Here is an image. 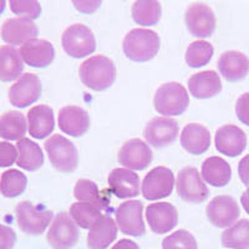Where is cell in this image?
I'll use <instances>...</instances> for the list:
<instances>
[{"label": "cell", "instance_id": "1", "mask_svg": "<svg viewBox=\"0 0 249 249\" xmlns=\"http://www.w3.org/2000/svg\"><path fill=\"white\" fill-rule=\"evenodd\" d=\"M79 76L86 88L93 91H104L111 88L116 80V68L110 57L95 55L82 62Z\"/></svg>", "mask_w": 249, "mask_h": 249}, {"label": "cell", "instance_id": "2", "mask_svg": "<svg viewBox=\"0 0 249 249\" xmlns=\"http://www.w3.org/2000/svg\"><path fill=\"white\" fill-rule=\"evenodd\" d=\"M161 40L157 33L148 29H132L124 36L122 49L124 55L132 61L146 62L157 55Z\"/></svg>", "mask_w": 249, "mask_h": 249}, {"label": "cell", "instance_id": "3", "mask_svg": "<svg viewBox=\"0 0 249 249\" xmlns=\"http://www.w3.org/2000/svg\"><path fill=\"white\" fill-rule=\"evenodd\" d=\"M153 105L161 115L178 116L190 105V96L186 89L178 82H166L156 91Z\"/></svg>", "mask_w": 249, "mask_h": 249}, {"label": "cell", "instance_id": "4", "mask_svg": "<svg viewBox=\"0 0 249 249\" xmlns=\"http://www.w3.org/2000/svg\"><path fill=\"white\" fill-rule=\"evenodd\" d=\"M51 164L64 173L74 172L79 164V152L70 140L61 135H53L44 143Z\"/></svg>", "mask_w": 249, "mask_h": 249}, {"label": "cell", "instance_id": "5", "mask_svg": "<svg viewBox=\"0 0 249 249\" xmlns=\"http://www.w3.org/2000/svg\"><path fill=\"white\" fill-rule=\"evenodd\" d=\"M15 215L20 231L29 235L43 234L53 221V212L23 201L15 207Z\"/></svg>", "mask_w": 249, "mask_h": 249}, {"label": "cell", "instance_id": "6", "mask_svg": "<svg viewBox=\"0 0 249 249\" xmlns=\"http://www.w3.org/2000/svg\"><path fill=\"white\" fill-rule=\"evenodd\" d=\"M62 49L66 54L75 59H81L91 55L96 49L95 35L84 24L70 25L62 33Z\"/></svg>", "mask_w": 249, "mask_h": 249}, {"label": "cell", "instance_id": "7", "mask_svg": "<svg viewBox=\"0 0 249 249\" xmlns=\"http://www.w3.org/2000/svg\"><path fill=\"white\" fill-rule=\"evenodd\" d=\"M80 231L68 212L55 215L46 234L49 244L54 249H70L79 242Z\"/></svg>", "mask_w": 249, "mask_h": 249}, {"label": "cell", "instance_id": "8", "mask_svg": "<svg viewBox=\"0 0 249 249\" xmlns=\"http://www.w3.org/2000/svg\"><path fill=\"white\" fill-rule=\"evenodd\" d=\"M176 188L179 198L188 203H202L208 198L210 191L195 167H186L177 175Z\"/></svg>", "mask_w": 249, "mask_h": 249}, {"label": "cell", "instance_id": "9", "mask_svg": "<svg viewBox=\"0 0 249 249\" xmlns=\"http://www.w3.org/2000/svg\"><path fill=\"white\" fill-rule=\"evenodd\" d=\"M175 187V176L167 167H155L144 176L142 181V195L147 201L166 198Z\"/></svg>", "mask_w": 249, "mask_h": 249}, {"label": "cell", "instance_id": "10", "mask_svg": "<svg viewBox=\"0 0 249 249\" xmlns=\"http://www.w3.org/2000/svg\"><path fill=\"white\" fill-rule=\"evenodd\" d=\"M184 21L188 31L193 36L210 37L214 33L215 18L214 13L207 4L193 3L191 4L184 14Z\"/></svg>", "mask_w": 249, "mask_h": 249}, {"label": "cell", "instance_id": "11", "mask_svg": "<svg viewBox=\"0 0 249 249\" xmlns=\"http://www.w3.org/2000/svg\"><path fill=\"white\" fill-rule=\"evenodd\" d=\"M116 223L124 234L141 237L146 233L143 221V204L140 201H127L115 211Z\"/></svg>", "mask_w": 249, "mask_h": 249}, {"label": "cell", "instance_id": "12", "mask_svg": "<svg viewBox=\"0 0 249 249\" xmlns=\"http://www.w3.org/2000/svg\"><path fill=\"white\" fill-rule=\"evenodd\" d=\"M41 81L35 74L26 72L21 75L9 89V101L19 108L28 107L39 100L41 95Z\"/></svg>", "mask_w": 249, "mask_h": 249}, {"label": "cell", "instance_id": "13", "mask_svg": "<svg viewBox=\"0 0 249 249\" xmlns=\"http://www.w3.org/2000/svg\"><path fill=\"white\" fill-rule=\"evenodd\" d=\"M206 213L213 226L226 228L235 223L241 214V210L231 196H217L208 203Z\"/></svg>", "mask_w": 249, "mask_h": 249}, {"label": "cell", "instance_id": "14", "mask_svg": "<svg viewBox=\"0 0 249 249\" xmlns=\"http://www.w3.org/2000/svg\"><path fill=\"white\" fill-rule=\"evenodd\" d=\"M153 159L152 150L144 141L131 139L122 144L119 152V162L131 171H142L147 168Z\"/></svg>", "mask_w": 249, "mask_h": 249}, {"label": "cell", "instance_id": "15", "mask_svg": "<svg viewBox=\"0 0 249 249\" xmlns=\"http://www.w3.org/2000/svg\"><path fill=\"white\" fill-rule=\"evenodd\" d=\"M143 136L153 147H166L178 136V122L171 117H155L146 124Z\"/></svg>", "mask_w": 249, "mask_h": 249}, {"label": "cell", "instance_id": "16", "mask_svg": "<svg viewBox=\"0 0 249 249\" xmlns=\"http://www.w3.org/2000/svg\"><path fill=\"white\" fill-rule=\"evenodd\" d=\"M146 219L151 231L156 234H166L178 223V213L176 207L167 202L148 204L146 208Z\"/></svg>", "mask_w": 249, "mask_h": 249}, {"label": "cell", "instance_id": "17", "mask_svg": "<svg viewBox=\"0 0 249 249\" xmlns=\"http://www.w3.org/2000/svg\"><path fill=\"white\" fill-rule=\"evenodd\" d=\"M214 144L218 152L228 157L242 155L247 147V135L235 124H224L215 132Z\"/></svg>", "mask_w": 249, "mask_h": 249}, {"label": "cell", "instance_id": "18", "mask_svg": "<svg viewBox=\"0 0 249 249\" xmlns=\"http://www.w3.org/2000/svg\"><path fill=\"white\" fill-rule=\"evenodd\" d=\"M39 29L33 20L24 18H10L1 26V39L10 46L24 45L33 39H36Z\"/></svg>", "mask_w": 249, "mask_h": 249}, {"label": "cell", "instance_id": "19", "mask_svg": "<svg viewBox=\"0 0 249 249\" xmlns=\"http://www.w3.org/2000/svg\"><path fill=\"white\" fill-rule=\"evenodd\" d=\"M20 56L26 65L31 68H46L54 61L55 49L53 44L44 39H33L19 50Z\"/></svg>", "mask_w": 249, "mask_h": 249}, {"label": "cell", "instance_id": "20", "mask_svg": "<svg viewBox=\"0 0 249 249\" xmlns=\"http://www.w3.org/2000/svg\"><path fill=\"white\" fill-rule=\"evenodd\" d=\"M59 127L64 133L72 137L85 135L90 127V116L79 106H65L59 112Z\"/></svg>", "mask_w": 249, "mask_h": 249}, {"label": "cell", "instance_id": "21", "mask_svg": "<svg viewBox=\"0 0 249 249\" xmlns=\"http://www.w3.org/2000/svg\"><path fill=\"white\" fill-rule=\"evenodd\" d=\"M217 65L219 72L227 81H242L249 74V59L241 51H226L218 59Z\"/></svg>", "mask_w": 249, "mask_h": 249}, {"label": "cell", "instance_id": "22", "mask_svg": "<svg viewBox=\"0 0 249 249\" xmlns=\"http://www.w3.org/2000/svg\"><path fill=\"white\" fill-rule=\"evenodd\" d=\"M108 184L112 193L122 199L132 198L140 193V177L127 168H115L108 175Z\"/></svg>", "mask_w": 249, "mask_h": 249}, {"label": "cell", "instance_id": "23", "mask_svg": "<svg viewBox=\"0 0 249 249\" xmlns=\"http://www.w3.org/2000/svg\"><path fill=\"white\" fill-rule=\"evenodd\" d=\"M29 133L34 139L41 140L53 133L55 128L54 111L48 105H37L28 112Z\"/></svg>", "mask_w": 249, "mask_h": 249}, {"label": "cell", "instance_id": "24", "mask_svg": "<svg viewBox=\"0 0 249 249\" xmlns=\"http://www.w3.org/2000/svg\"><path fill=\"white\" fill-rule=\"evenodd\" d=\"M188 90L196 99H211L217 96L222 91L221 77L213 70L197 72L188 80Z\"/></svg>", "mask_w": 249, "mask_h": 249}, {"label": "cell", "instance_id": "25", "mask_svg": "<svg viewBox=\"0 0 249 249\" xmlns=\"http://www.w3.org/2000/svg\"><path fill=\"white\" fill-rule=\"evenodd\" d=\"M181 144L187 152L202 155L211 146V133L201 124H186L181 133Z\"/></svg>", "mask_w": 249, "mask_h": 249}, {"label": "cell", "instance_id": "26", "mask_svg": "<svg viewBox=\"0 0 249 249\" xmlns=\"http://www.w3.org/2000/svg\"><path fill=\"white\" fill-rule=\"evenodd\" d=\"M117 237V223L110 215H104L90 228L88 247L90 249H107Z\"/></svg>", "mask_w": 249, "mask_h": 249}, {"label": "cell", "instance_id": "27", "mask_svg": "<svg viewBox=\"0 0 249 249\" xmlns=\"http://www.w3.org/2000/svg\"><path fill=\"white\" fill-rule=\"evenodd\" d=\"M202 178L213 187H224L232 178L230 163L218 156L208 157L202 164Z\"/></svg>", "mask_w": 249, "mask_h": 249}, {"label": "cell", "instance_id": "28", "mask_svg": "<svg viewBox=\"0 0 249 249\" xmlns=\"http://www.w3.org/2000/svg\"><path fill=\"white\" fill-rule=\"evenodd\" d=\"M24 61L19 50L10 45L0 48V81L10 82L23 74Z\"/></svg>", "mask_w": 249, "mask_h": 249}, {"label": "cell", "instance_id": "29", "mask_svg": "<svg viewBox=\"0 0 249 249\" xmlns=\"http://www.w3.org/2000/svg\"><path fill=\"white\" fill-rule=\"evenodd\" d=\"M18 160L17 163L20 168L25 171H36L44 164L43 150L36 142L25 139L18 141Z\"/></svg>", "mask_w": 249, "mask_h": 249}, {"label": "cell", "instance_id": "30", "mask_svg": "<svg viewBox=\"0 0 249 249\" xmlns=\"http://www.w3.org/2000/svg\"><path fill=\"white\" fill-rule=\"evenodd\" d=\"M28 131L25 116L19 111H8L0 116V137L8 141H20Z\"/></svg>", "mask_w": 249, "mask_h": 249}, {"label": "cell", "instance_id": "31", "mask_svg": "<svg viewBox=\"0 0 249 249\" xmlns=\"http://www.w3.org/2000/svg\"><path fill=\"white\" fill-rule=\"evenodd\" d=\"M74 196L79 202L91 204V206L96 207L97 210H107L108 208V199L100 193L96 183L90 179L80 178L75 184Z\"/></svg>", "mask_w": 249, "mask_h": 249}, {"label": "cell", "instance_id": "32", "mask_svg": "<svg viewBox=\"0 0 249 249\" xmlns=\"http://www.w3.org/2000/svg\"><path fill=\"white\" fill-rule=\"evenodd\" d=\"M222 246L232 249H249V219H241L228 227L221 237Z\"/></svg>", "mask_w": 249, "mask_h": 249}, {"label": "cell", "instance_id": "33", "mask_svg": "<svg viewBox=\"0 0 249 249\" xmlns=\"http://www.w3.org/2000/svg\"><path fill=\"white\" fill-rule=\"evenodd\" d=\"M161 4L153 0H139L132 5V19L142 26L156 25L161 18Z\"/></svg>", "mask_w": 249, "mask_h": 249}, {"label": "cell", "instance_id": "34", "mask_svg": "<svg viewBox=\"0 0 249 249\" xmlns=\"http://www.w3.org/2000/svg\"><path fill=\"white\" fill-rule=\"evenodd\" d=\"M28 186V178L18 170H8L0 178V193L6 198H15L23 195Z\"/></svg>", "mask_w": 249, "mask_h": 249}, {"label": "cell", "instance_id": "35", "mask_svg": "<svg viewBox=\"0 0 249 249\" xmlns=\"http://www.w3.org/2000/svg\"><path fill=\"white\" fill-rule=\"evenodd\" d=\"M69 214L74 219L77 227H80L82 230H90L93 224L104 217L96 207L91 206L89 203H84V202H76V203L71 204Z\"/></svg>", "mask_w": 249, "mask_h": 249}, {"label": "cell", "instance_id": "36", "mask_svg": "<svg viewBox=\"0 0 249 249\" xmlns=\"http://www.w3.org/2000/svg\"><path fill=\"white\" fill-rule=\"evenodd\" d=\"M213 53H214V49L212 44L198 40L187 48L186 62L191 68H202L211 61Z\"/></svg>", "mask_w": 249, "mask_h": 249}, {"label": "cell", "instance_id": "37", "mask_svg": "<svg viewBox=\"0 0 249 249\" xmlns=\"http://www.w3.org/2000/svg\"><path fill=\"white\" fill-rule=\"evenodd\" d=\"M163 249H198L195 235L188 231L179 230L166 237L162 242Z\"/></svg>", "mask_w": 249, "mask_h": 249}, {"label": "cell", "instance_id": "38", "mask_svg": "<svg viewBox=\"0 0 249 249\" xmlns=\"http://www.w3.org/2000/svg\"><path fill=\"white\" fill-rule=\"evenodd\" d=\"M9 5L15 15H19V18L24 19L34 20L41 14V5L39 1L34 0H12Z\"/></svg>", "mask_w": 249, "mask_h": 249}, {"label": "cell", "instance_id": "39", "mask_svg": "<svg viewBox=\"0 0 249 249\" xmlns=\"http://www.w3.org/2000/svg\"><path fill=\"white\" fill-rule=\"evenodd\" d=\"M18 160V150L10 142H0V167H9Z\"/></svg>", "mask_w": 249, "mask_h": 249}, {"label": "cell", "instance_id": "40", "mask_svg": "<svg viewBox=\"0 0 249 249\" xmlns=\"http://www.w3.org/2000/svg\"><path fill=\"white\" fill-rule=\"evenodd\" d=\"M235 113L242 124L249 126V92L242 93L235 102Z\"/></svg>", "mask_w": 249, "mask_h": 249}, {"label": "cell", "instance_id": "41", "mask_svg": "<svg viewBox=\"0 0 249 249\" xmlns=\"http://www.w3.org/2000/svg\"><path fill=\"white\" fill-rule=\"evenodd\" d=\"M17 243V234L14 230L0 224V249H13Z\"/></svg>", "mask_w": 249, "mask_h": 249}, {"label": "cell", "instance_id": "42", "mask_svg": "<svg viewBox=\"0 0 249 249\" xmlns=\"http://www.w3.org/2000/svg\"><path fill=\"white\" fill-rule=\"evenodd\" d=\"M238 175L246 186L249 187V155H246L238 164Z\"/></svg>", "mask_w": 249, "mask_h": 249}, {"label": "cell", "instance_id": "43", "mask_svg": "<svg viewBox=\"0 0 249 249\" xmlns=\"http://www.w3.org/2000/svg\"><path fill=\"white\" fill-rule=\"evenodd\" d=\"M72 4H74L75 8L77 10H80V12L91 14V13H93L95 10L99 9V6L101 5V1H99V0L97 1H77V0H74Z\"/></svg>", "mask_w": 249, "mask_h": 249}, {"label": "cell", "instance_id": "44", "mask_svg": "<svg viewBox=\"0 0 249 249\" xmlns=\"http://www.w3.org/2000/svg\"><path fill=\"white\" fill-rule=\"evenodd\" d=\"M111 249H140V247L137 246V243L131 241V239H121Z\"/></svg>", "mask_w": 249, "mask_h": 249}, {"label": "cell", "instance_id": "45", "mask_svg": "<svg viewBox=\"0 0 249 249\" xmlns=\"http://www.w3.org/2000/svg\"><path fill=\"white\" fill-rule=\"evenodd\" d=\"M241 202H242V206H243L244 211L249 214V188L247 191H244L243 195L241 197Z\"/></svg>", "mask_w": 249, "mask_h": 249}, {"label": "cell", "instance_id": "46", "mask_svg": "<svg viewBox=\"0 0 249 249\" xmlns=\"http://www.w3.org/2000/svg\"><path fill=\"white\" fill-rule=\"evenodd\" d=\"M5 6H6L5 1H4V0H0V14L5 10Z\"/></svg>", "mask_w": 249, "mask_h": 249}]
</instances>
